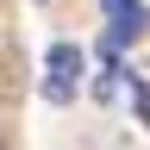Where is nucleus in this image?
<instances>
[{
    "mask_svg": "<svg viewBox=\"0 0 150 150\" xmlns=\"http://www.w3.org/2000/svg\"><path fill=\"white\" fill-rule=\"evenodd\" d=\"M81 69H88V56H81V44H50L44 50V100L50 106H69L75 94H81Z\"/></svg>",
    "mask_w": 150,
    "mask_h": 150,
    "instance_id": "1",
    "label": "nucleus"
},
{
    "mask_svg": "<svg viewBox=\"0 0 150 150\" xmlns=\"http://www.w3.org/2000/svg\"><path fill=\"white\" fill-rule=\"evenodd\" d=\"M100 6H106V50H125V44H138L150 31L144 0H100Z\"/></svg>",
    "mask_w": 150,
    "mask_h": 150,
    "instance_id": "2",
    "label": "nucleus"
},
{
    "mask_svg": "<svg viewBox=\"0 0 150 150\" xmlns=\"http://www.w3.org/2000/svg\"><path fill=\"white\" fill-rule=\"evenodd\" d=\"M44 6H50V0H44Z\"/></svg>",
    "mask_w": 150,
    "mask_h": 150,
    "instance_id": "3",
    "label": "nucleus"
}]
</instances>
